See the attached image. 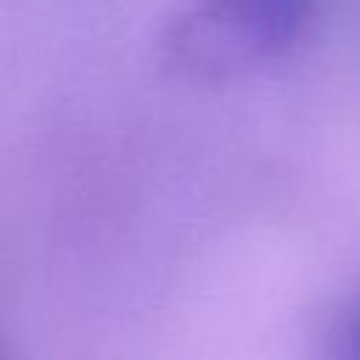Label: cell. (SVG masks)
<instances>
[{
	"label": "cell",
	"instance_id": "1",
	"mask_svg": "<svg viewBox=\"0 0 360 360\" xmlns=\"http://www.w3.org/2000/svg\"><path fill=\"white\" fill-rule=\"evenodd\" d=\"M208 17L245 53H276L298 39L312 0H205Z\"/></svg>",
	"mask_w": 360,
	"mask_h": 360
},
{
	"label": "cell",
	"instance_id": "2",
	"mask_svg": "<svg viewBox=\"0 0 360 360\" xmlns=\"http://www.w3.org/2000/svg\"><path fill=\"white\" fill-rule=\"evenodd\" d=\"M335 349H338V354L360 357V301H354V304L338 318Z\"/></svg>",
	"mask_w": 360,
	"mask_h": 360
}]
</instances>
